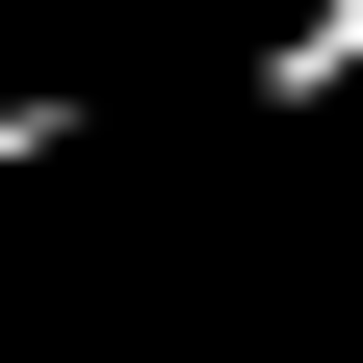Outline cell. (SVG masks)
I'll return each mask as SVG.
<instances>
[{
	"instance_id": "obj_2",
	"label": "cell",
	"mask_w": 363,
	"mask_h": 363,
	"mask_svg": "<svg viewBox=\"0 0 363 363\" xmlns=\"http://www.w3.org/2000/svg\"><path fill=\"white\" fill-rule=\"evenodd\" d=\"M52 130H78V104H0V182H26V156H52Z\"/></svg>"
},
{
	"instance_id": "obj_1",
	"label": "cell",
	"mask_w": 363,
	"mask_h": 363,
	"mask_svg": "<svg viewBox=\"0 0 363 363\" xmlns=\"http://www.w3.org/2000/svg\"><path fill=\"white\" fill-rule=\"evenodd\" d=\"M337 78H363V0H311L286 52H259V104H337Z\"/></svg>"
}]
</instances>
